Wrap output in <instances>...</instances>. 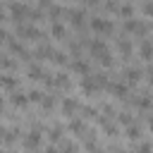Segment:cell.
<instances>
[{
  "mask_svg": "<svg viewBox=\"0 0 153 153\" xmlns=\"http://www.w3.org/2000/svg\"><path fill=\"white\" fill-rule=\"evenodd\" d=\"M143 14L146 17H153V2H146L143 5Z\"/></svg>",
  "mask_w": 153,
  "mask_h": 153,
  "instance_id": "484cf974",
  "label": "cell"
},
{
  "mask_svg": "<svg viewBox=\"0 0 153 153\" xmlns=\"http://www.w3.org/2000/svg\"><path fill=\"white\" fill-rule=\"evenodd\" d=\"M120 14H122V17H127V19H129V17H131V14H134V7H131V5H124V7H120Z\"/></svg>",
  "mask_w": 153,
  "mask_h": 153,
  "instance_id": "ac0fdd59",
  "label": "cell"
},
{
  "mask_svg": "<svg viewBox=\"0 0 153 153\" xmlns=\"http://www.w3.org/2000/svg\"><path fill=\"white\" fill-rule=\"evenodd\" d=\"M41 103H43L45 108H53V98H41Z\"/></svg>",
  "mask_w": 153,
  "mask_h": 153,
  "instance_id": "f546056e",
  "label": "cell"
},
{
  "mask_svg": "<svg viewBox=\"0 0 153 153\" xmlns=\"http://www.w3.org/2000/svg\"><path fill=\"white\" fill-rule=\"evenodd\" d=\"M7 38V33H5V29H0V41H5Z\"/></svg>",
  "mask_w": 153,
  "mask_h": 153,
  "instance_id": "4dcf8cb0",
  "label": "cell"
},
{
  "mask_svg": "<svg viewBox=\"0 0 153 153\" xmlns=\"http://www.w3.org/2000/svg\"><path fill=\"white\" fill-rule=\"evenodd\" d=\"M91 53H93V57H96L100 65H105V67L112 65V60H110V50H108V45H105L103 41H96V43L91 45Z\"/></svg>",
  "mask_w": 153,
  "mask_h": 153,
  "instance_id": "6da1fadb",
  "label": "cell"
},
{
  "mask_svg": "<svg viewBox=\"0 0 153 153\" xmlns=\"http://www.w3.org/2000/svg\"><path fill=\"white\" fill-rule=\"evenodd\" d=\"M60 136H62V127H53L50 129V141H60Z\"/></svg>",
  "mask_w": 153,
  "mask_h": 153,
  "instance_id": "e0dca14e",
  "label": "cell"
},
{
  "mask_svg": "<svg viewBox=\"0 0 153 153\" xmlns=\"http://www.w3.org/2000/svg\"><path fill=\"white\" fill-rule=\"evenodd\" d=\"M29 76H31V79H43V69H41L38 65H31V67H29Z\"/></svg>",
  "mask_w": 153,
  "mask_h": 153,
  "instance_id": "5bb4252c",
  "label": "cell"
},
{
  "mask_svg": "<svg viewBox=\"0 0 153 153\" xmlns=\"http://www.w3.org/2000/svg\"><path fill=\"white\" fill-rule=\"evenodd\" d=\"M10 48H12V53H19V55H26V50H24V48H22V45H19L17 41H12V43H10Z\"/></svg>",
  "mask_w": 153,
  "mask_h": 153,
  "instance_id": "44dd1931",
  "label": "cell"
},
{
  "mask_svg": "<svg viewBox=\"0 0 153 153\" xmlns=\"http://www.w3.org/2000/svg\"><path fill=\"white\" fill-rule=\"evenodd\" d=\"M120 122H122V124H131V117H129V112H120Z\"/></svg>",
  "mask_w": 153,
  "mask_h": 153,
  "instance_id": "d4e9b609",
  "label": "cell"
},
{
  "mask_svg": "<svg viewBox=\"0 0 153 153\" xmlns=\"http://www.w3.org/2000/svg\"><path fill=\"white\" fill-rule=\"evenodd\" d=\"M10 12H12V17H14V19H26V17L31 14V10H29L26 5H19V2H14V5L10 7Z\"/></svg>",
  "mask_w": 153,
  "mask_h": 153,
  "instance_id": "3957f363",
  "label": "cell"
},
{
  "mask_svg": "<svg viewBox=\"0 0 153 153\" xmlns=\"http://www.w3.org/2000/svg\"><path fill=\"white\" fill-rule=\"evenodd\" d=\"M2 141H5V129L0 127V143H2Z\"/></svg>",
  "mask_w": 153,
  "mask_h": 153,
  "instance_id": "1f68e13d",
  "label": "cell"
},
{
  "mask_svg": "<svg viewBox=\"0 0 153 153\" xmlns=\"http://www.w3.org/2000/svg\"><path fill=\"white\" fill-rule=\"evenodd\" d=\"M69 17H72V24H74V26H81V22H84V12H81V10H74Z\"/></svg>",
  "mask_w": 153,
  "mask_h": 153,
  "instance_id": "4fadbf2b",
  "label": "cell"
},
{
  "mask_svg": "<svg viewBox=\"0 0 153 153\" xmlns=\"http://www.w3.org/2000/svg\"><path fill=\"white\" fill-rule=\"evenodd\" d=\"M65 57H67L65 53H53V60H55V62H60V65L65 62Z\"/></svg>",
  "mask_w": 153,
  "mask_h": 153,
  "instance_id": "4316f807",
  "label": "cell"
},
{
  "mask_svg": "<svg viewBox=\"0 0 153 153\" xmlns=\"http://www.w3.org/2000/svg\"><path fill=\"white\" fill-rule=\"evenodd\" d=\"M38 143H41V131H38V129H31L29 136L24 139V146H26V148H36Z\"/></svg>",
  "mask_w": 153,
  "mask_h": 153,
  "instance_id": "5b68a950",
  "label": "cell"
},
{
  "mask_svg": "<svg viewBox=\"0 0 153 153\" xmlns=\"http://www.w3.org/2000/svg\"><path fill=\"white\" fill-rule=\"evenodd\" d=\"M76 110H79V103H76L74 98H65V100H62V112H65L67 117H72Z\"/></svg>",
  "mask_w": 153,
  "mask_h": 153,
  "instance_id": "277c9868",
  "label": "cell"
},
{
  "mask_svg": "<svg viewBox=\"0 0 153 153\" xmlns=\"http://www.w3.org/2000/svg\"><path fill=\"white\" fill-rule=\"evenodd\" d=\"M91 29L98 31V33H110L112 31V22L103 19V17H96V19H91Z\"/></svg>",
  "mask_w": 153,
  "mask_h": 153,
  "instance_id": "7a4b0ae2",
  "label": "cell"
},
{
  "mask_svg": "<svg viewBox=\"0 0 153 153\" xmlns=\"http://www.w3.org/2000/svg\"><path fill=\"white\" fill-rule=\"evenodd\" d=\"M124 29H127L129 33H146V26H143L141 22H131V19H127Z\"/></svg>",
  "mask_w": 153,
  "mask_h": 153,
  "instance_id": "8992f818",
  "label": "cell"
},
{
  "mask_svg": "<svg viewBox=\"0 0 153 153\" xmlns=\"http://www.w3.org/2000/svg\"><path fill=\"white\" fill-rule=\"evenodd\" d=\"M50 33H53V36H55V38H65V26H62V24H55V26H53V31H50Z\"/></svg>",
  "mask_w": 153,
  "mask_h": 153,
  "instance_id": "2e32d148",
  "label": "cell"
},
{
  "mask_svg": "<svg viewBox=\"0 0 153 153\" xmlns=\"http://www.w3.org/2000/svg\"><path fill=\"white\" fill-rule=\"evenodd\" d=\"M110 93L117 96V98H124L127 96V86L124 84H110Z\"/></svg>",
  "mask_w": 153,
  "mask_h": 153,
  "instance_id": "9c48e42d",
  "label": "cell"
},
{
  "mask_svg": "<svg viewBox=\"0 0 153 153\" xmlns=\"http://www.w3.org/2000/svg\"><path fill=\"white\" fill-rule=\"evenodd\" d=\"M0 110H2V100H0Z\"/></svg>",
  "mask_w": 153,
  "mask_h": 153,
  "instance_id": "74e56055",
  "label": "cell"
},
{
  "mask_svg": "<svg viewBox=\"0 0 153 153\" xmlns=\"http://www.w3.org/2000/svg\"><path fill=\"white\" fill-rule=\"evenodd\" d=\"M148 127H151V131H153V120H151V124H148Z\"/></svg>",
  "mask_w": 153,
  "mask_h": 153,
  "instance_id": "8d00e7d4",
  "label": "cell"
},
{
  "mask_svg": "<svg viewBox=\"0 0 153 153\" xmlns=\"http://www.w3.org/2000/svg\"><path fill=\"white\" fill-rule=\"evenodd\" d=\"M0 19H5V10H2V5H0Z\"/></svg>",
  "mask_w": 153,
  "mask_h": 153,
  "instance_id": "836d02e7",
  "label": "cell"
},
{
  "mask_svg": "<svg viewBox=\"0 0 153 153\" xmlns=\"http://www.w3.org/2000/svg\"><path fill=\"white\" fill-rule=\"evenodd\" d=\"M72 69H74L76 74H81V76H86V74H88V65H86L84 60H76V62L72 65Z\"/></svg>",
  "mask_w": 153,
  "mask_h": 153,
  "instance_id": "30bf717a",
  "label": "cell"
},
{
  "mask_svg": "<svg viewBox=\"0 0 153 153\" xmlns=\"http://www.w3.org/2000/svg\"><path fill=\"white\" fill-rule=\"evenodd\" d=\"M151 148H153V146H151V143H143V146H141V148H139V153H151Z\"/></svg>",
  "mask_w": 153,
  "mask_h": 153,
  "instance_id": "f1b7e54d",
  "label": "cell"
},
{
  "mask_svg": "<svg viewBox=\"0 0 153 153\" xmlns=\"http://www.w3.org/2000/svg\"><path fill=\"white\" fill-rule=\"evenodd\" d=\"M148 79H151V81H153V67H151V69H148Z\"/></svg>",
  "mask_w": 153,
  "mask_h": 153,
  "instance_id": "d6a6232c",
  "label": "cell"
},
{
  "mask_svg": "<svg viewBox=\"0 0 153 153\" xmlns=\"http://www.w3.org/2000/svg\"><path fill=\"white\" fill-rule=\"evenodd\" d=\"M45 153H57V151H55V148H48V151H45Z\"/></svg>",
  "mask_w": 153,
  "mask_h": 153,
  "instance_id": "e575fe53",
  "label": "cell"
},
{
  "mask_svg": "<svg viewBox=\"0 0 153 153\" xmlns=\"http://www.w3.org/2000/svg\"><path fill=\"white\" fill-rule=\"evenodd\" d=\"M19 33L22 36H29V38H38L41 36V31L38 29H31V26H19Z\"/></svg>",
  "mask_w": 153,
  "mask_h": 153,
  "instance_id": "8fae6325",
  "label": "cell"
},
{
  "mask_svg": "<svg viewBox=\"0 0 153 153\" xmlns=\"http://www.w3.org/2000/svg\"><path fill=\"white\" fill-rule=\"evenodd\" d=\"M139 108L148 110V108H151V98H139Z\"/></svg>",
  "mask_w": 153,
  "mask_h": 153,
  "instance_id": "cb8c5ba5",
  "label": "cell"
},
{
  "mask_svg": "<svg viewBox=\"0 0 153 153\" xmlns=\"http://www.w3.org/2000/svg\"><path fill=\"white\" fill-rule=\"evenodd\" d=\"M69 129H72V131H84V122H79V120H74V122L69 124Z\"/></svg>",
  "mask_w": 153,
  "mask_h": 153,
  "instance_id": "7402d4cb",
  "label": "cell"
},
{
  "mask_svg": "<svg viewBox=\"0 0 153 153\" xmlns=\"http://www.w3.org/2000/svg\"><path fill=\"white\" fill-rule=\"evenodd\" d=\"M139 55H141L143 60H151V57H153V43H151V41H143V43L139 45Z\"/></svg>",
  "mask_w": 153,
  "mask_h": 153,
  "instance_id": "52a82bcc",
  "label": "cell"
},
{
  "mask_svg": "<svg viewBox=\"0 0 153 153\" xmlns=\"http://www.w3.org/2000/svg\"><path fill=\"white\" fill-rule=\"evenodd\" d=\"M127 136H129V139H139V136H141V127H139V124H131V127L127 129Z\"/></svg>",
  "mask_w": 153,
  "mask_h": 153,
  "instance_id": "9a60e30c",
  "label": "cell"
},
{
  "mask_svg": "<svg viewBox=\"0 0 153 153\" xmlns=\"http://www.w3.org/2000/svg\"><path fill=\"white\" fill-rule=\"evenodd\" d=\"M120 53H122V55H129V53H131L129 41H120Z\"/></svg>",
  "mask_w": 153,
  "mask_h": 153,
  "instance_id": "d6986e66",
  "label": "cell"
},
{
  "mask_svg": "<svg viewBox=\"0 0 153 153\" xmlns=\"http://www.w3.org/2000/svg\"><path fill=\"white\" fill-rule=\"evenodd\" d=\"M112 153H115V151H112ZM117 153H120V151H117Z\"/></svg>",
  "mask_w": 153,
  "mask_h": 153,
  "instance_id": "f35d334b",
  "label": "cell"
},
{
  "mask_svg": "<svg viewBox=\"0 0 153 153\" xmlns=\"http://www.w3.org/2000/svg\"><path fill=\"white\" fill-rule=\"evenodd\" d=\"M41 98H43V93H41V91H31V93H29V100H33V103H36V100H41Z\"/></svg>",
  "mask_w": 153,
  "mask_h": 153,
  "instance_id": "603a6c76",
  "label": "cell"
},
{
  "mask_svg": "<svg viewBox=\"0 0 153 153\" xmlns=\"http://www.w3.org/2000/svg\"><path fill=\"white\" fill-rule=\"evenodd\" d=\"M12 65H14V62H12V60H0V67H5V69H10V67H12Z\"/></svg>",
  "mask_w": 153,
  "mask_h": 153,
  "instance_id": "83f0119b",
  "label": "cell"
},
{
  "mask_svg": "<svg viewBox=\"0 0 153 153\" xmlns=\"http://www.w3.org/2000/svg\"><path fill=\"white\" fill-rule=\"evenodd\" d=\"M12 100H14V105H22V108H24V105H26V100H29V98H24V96H22V93H14V96H12Z\"/></svg>",
  "mask_w": 153,
  "mask_h": 153,
  "instance_id": "ffe728a7",
  "label": "cell"
},
{
  "mask_svg": "<svg viewBox=\"0 0 153 153\" xmlns=\"http://www.w3.org/2000/svg\"><path fill=\"white\" fill-rule=\"evenodd\" d=\"M124 76H127V81H129V84H136V81L141 79V69L129 67V69H124Z\"/></svg>",
  "mask_w": 153,
  "mask_h": 153,
  "instance_id": "ba28073f",
  "label": "cell"
},
{
  "mask_svg": "<svg viewBox=\"0 0 153 153\" xmlns=\"http://www.w3.org/2000/svg\"><path fill=\"white\" fill-rule=\"evenodd\" d=\"M86 2H88V5H96V2H98V0H86Z\"/></svg>",
  "mask_w": 153,
  "mask_h": 153,
  "instance_id": "d590c367",
  "label": "cell"
},
{
  "mask_svg": "<svg viewBox=\"0 0 153 153\" xmlns=\"http://www.w3.org/2000/svg\"><path fill=\"white\" fill-rule=\"evenodd\" d=\"M0 86L2 88H14L17 86V79L14 76H0Z\"/></svg>",
  "mask_w": 153,
  "mask_h": 153,
  "instance_id": "7c38bea8",
  "label": "cell"
}]
</instances>
